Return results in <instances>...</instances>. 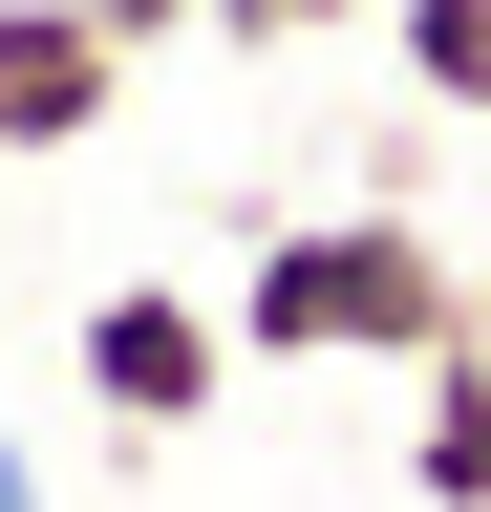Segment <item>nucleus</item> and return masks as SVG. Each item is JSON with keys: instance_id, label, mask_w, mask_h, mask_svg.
Here are the masks:
<instances>
[{"instance_id": "nucleus-1", "label": "nucleus", "mask_w": 491, "mask_h": 512, "mask_svg": "<svg viewBox=\"0 0 491 512\" xmlns=\"http://www.w3.org/2000/svg\"><path fill=\"white\" fill-rule=\"evenodd\" d=\"M470 342V256L406 214V192H342V214H278L235 256V363H449Z\"/></svg>"}, {"instance_id": "nucleus-2", "label": "nucleus", "mask_w": 491, "mask_h": 512, "mask_svg": "<svg viewBox=\"0 0 491 512\" xmlns=\"http://www.w3.org/2000/svg\"><path fill=\"white\" fill-rule=\"evenodd\" d=\"M65 384H86L129 448L214 427V384H235V299H193V278H107V299L65 320Z\"/></svg>"}, {"instance_id": "nucleus-3", "label": "nucleus", "mask_w": 491, "mask_h": 512, "mask_svg": "<svg viewBox=\"0 0 491 512\" xmlns=\"http://www.w3.org/2000/svg\"><path fill=\"white\" fill-rule=\"evenodd\" d=\"M107 107H129V43H107L86 0H0V150L43 171V150H86Z\"/></svg>"}, {"instance_id": "nucleus-4", "label": "nucleus", "mask_w": 491, "mask_h": 512, "mask_svg": "<svg viewBox=\"0 0 491 512\" xmlns=\"http://www.w3.org/2000/svg\"><path fill=\"white\" fill-rule=\"evenodd\" d=\"M406 491H427V512H491V342L406 363Z\"/></svg>"}, {"instance_id": "nucleus-5", "label": "nucleus", "mask_w": 491, "mask_h": 512, "mask_svg": "<svg viewBox=\"0 0 491 512\" xmlns=\"http://www.w3.org/2000/svg\"><path fill=\"white\" fill-rule=\"evenodd\" d=\"M406 107L491 128V0H406Z\"/></svg>"}, {"instance_id": "nucleus-6", "label": "nucleus", "mask_w": 491, "mask_h": 512, "mask_svg": "<svg viewBox=\"0 0 491 512\" xmlns=\"http://www.w3.org/2000/svg\"><path fill=\"white\" fill-rule=\"evenodd\" d=\"M321 22H363V0H214V43H321Z\"/></svg>"}, {"instance_id": "nucleus-7", "label": "nucleus", "mask_w": 491, "mask_h": 512, "mask_svg": "<svg viewBox=\"0 0 491 512\" xmlns=\"http://www.w3.org/2000/svg\"><path fill=\"white\" fill-rule=\"evenodd\" d=\"M86 22H107V43L150 64V43H214V0H86Z\"/></svg>"}, {"instance_id": "nucleus-8", "label": "nucleus", "mask_w": 491, "mask_h": 512, "mask_svg": "<svg viewBox=\"0 0 491 512\" xmlns=\"http://www.w3.org/2000/svg\"><path fill=\"white\" fill-rule=\"evenodd\" d=\"M0 512H43V448H0Z\"/></svg>"}, {"instance_id": "nucleus-9", "label": "nucleus", "mask_w": 491, "mask_h": 512, "mask_svg": "<svg viewBox=\"0 0 491 512\" xmlns=\"http://www.w3.org/2000/svg\"><path fill=\"white\" fill-rule=\"evenodd\" d=\"M470 342H491V278H470Z\"/></svg>"}]
</instances>
